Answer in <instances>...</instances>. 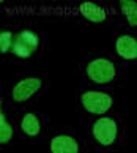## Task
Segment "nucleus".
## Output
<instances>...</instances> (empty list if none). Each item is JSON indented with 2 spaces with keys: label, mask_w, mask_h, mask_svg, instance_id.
Wrapping results in <instances>:
<instances>
[{
  "label": "nucleus",
  "mask_w": 137,
  "mask_h": 153,
  "mask_svg": "<svg viewBox=\"0 0 137 153\" xmlns=\"http://www.w3.org/2000/svg\"><path fill=\"white\" fill-rule=\"evenodd\" d=\"M87 76L96 84L110 82L115 77V65L107 59H95L87 65Z\"/></svg>",
  "instance_id": "1"
},
{
  "label": "nucleus",
  "mask_w": 137,
  "mask_h": 153,
  "mask_svg": "<svg viewBox=\"0 0 137 153\" xmlns=\"http://www.w3.org/2000/svg\"><path fill=\"white\" fill-rule=\"evenodd\" d=\"M39 38L30 30H24L16 35L14 43H13V51L14 55H18L19 59H27L35 52V49L38 48Z\"/></svg>",
  "instance_id": "3"
},
{
  "label": "nucleus",
  "mask_w": 137,
  "mask_h": 153,
  "mask_svg": "<svg viewBox=\"0 0 137 153\" xmlns=\"http://www.w3.org/2000/svg\"><path fill=\"white\" fill-rule=\"evenodd\" d=\"M39 87H41V79L38 77L22 79L13 88V98L16 100V103H24V101H27L30 96L36 93V90H39Z\"/></svg>",
  "instance_id": "5"
},
{
  "label": "nucleus",
  "mask_w": 137,
  "mask_h": 153,
  "mask_svg": "<svg viewBox=\"0 0 137 153\" xmlns=\"http://www.w3.org/2000/svg\"><path fill=\"white\" fill-rule=\"evenodd\" d=\"M93 136L101 145H110L117 139V123L109 117H101L93 125Z\"/></svg>",
  "instance_id": "4"
},
{
  "label": "nucleus",
  "mask_w": 137,
  "mask_h": 153,
  "mask_svg": "<svg viewBox=\"0 0 137 153\" xmlns=\"http://www.w3.org/2000/svg\"><path fill=\"white\" fill-rule=\"evenodd\" d=\"M121 13L131 25H137V2L134 0H121L120 2Z\"/></svg>",
  "instance_id": "10"
},
{
  "label": "nucleus",
  "mask_w": 137,
  "mask_h": 153,
  "mask_svg": "<svg viewBox=\"0 0 137 153\" xmlns=\"http://www.w3.org/2000/svg\"><path fill=\"white\" fill-rule=\"evenodd\" d=\"M117 52L120 57L128 59V60H134L137 59V39L129 36V35H123L117 39L115 43Z\"/></svg>",
  "instance_id": "7"
},
{
  "label": "nucleus",
  "mask_w": 137,
  "mask_h": 153,
  "mask_svg": "<svg viewBox=\"0 0 137 153\" xmlns=\"http://www.w3.org/2000/svg\"><path fill=\"white\" fill-rule=\"evenodd\" d=\"M79 11L85 19L91 22H102L106 19V11L102 10L99 5L91 3V2H84L79 5Z\"/></svg>",
  "instance_id": "8"
},
{
  "label": "nucleus",
  "mask_w": 137,
  "mask_h": 153,
  "mask_svg": "<svg viewBox=\"0 0 137 153\" xmlns=\"http://www.w3.org/2000/svg\"><path fill=\"white\" fill-rule=\"evenodd\" d=\"M11 137H13V128H11V125L8 123L7 117L5 114L2 112L0 114V144H8Z\"/></svg>",
  "instance_id": "11"
},
{
  "label": "nucleus",
  "mask_w": 137,
  "mask_h": 153,
  "mask_svg": "<svg viewBox=\"0 0 137 153\" xmlns=\"http://www.w3.org/2000/svg\"><path fill=\"white\" fill-rule=\"evenodd\" d=\"M13 43H14V39H13V33L11 32L5 30L0 33V52H8L13 48Z\"/></svg>",
  "instance_id": "12"
},
{
  "label": "nucleus",
  "mask_w": 137,
  "mask_h": 153,
  "mask_svg": "<svg viewBox=\"0 0 137 153\" xmlns=\"http://www.w3.org/2000/svg\"><path fill=\"white\" fill-rule=\"evenodd\" d=\"M21 128L27 136H36L39 133V129H41V125H39V120L35 114H30V112H28V114H25L24 118H22Z\"/></svg>",
  "instance_id": "9"
},
{
  "label": "nucleus",
  "mask_w": 137,
  "mask_h": 153,
  "mask_svg": "<svg viewBox=\"0 0 137 153\" xmlns=\"http://www.w3.org/2000/svg\"><path fill=\"white\" fill-rule=\"evenodd\" d=\"M50 152L52 153H79V144L71 136H55L50 140Z\"/></svg>",
  "instance_id": "6"
},
{
  "label": "nucleus",
  "mask_w": 137,
  "mask_h": 153,
  "mask_svg": "<svg viewBox=\"0 0 137 153\" xmlns=\"http://www.w3.org/2000/svg\"><path fill=\"white\" fill-rule=\"evenodd\" d=\"M82 104L91 114L102 115L110 109L112 106V98L110 95H107L104 92H85L82 95Z\"/></svg>",
  "instance_id": "2"
}]
</instances>
